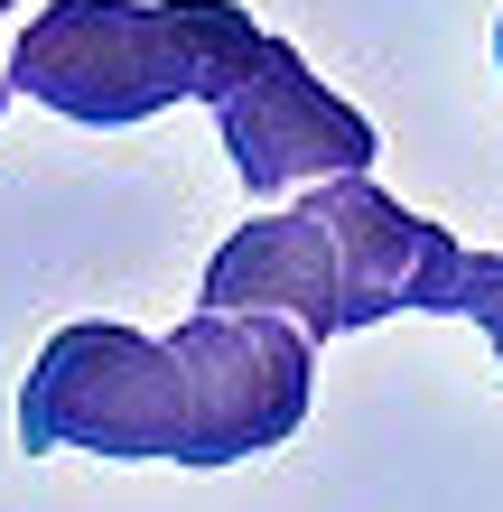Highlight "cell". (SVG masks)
Returning a JSON list of instances; mask_svg holds the SVG:
<instances>
[{"label": "cell", "mask_w": 503, "mask_h": 512, "mask_svg": "<svg viewBox=\"0 0 503 512\" xmlns=\"http://www.w3.org/2000/svg\"><path fill=\"white\" fill-rule=\"evenodd\" d=\"M0 10H19V0H0Z\"/></svg>", "instance_id": "10"}, {"label": "cell", "mask_w": 503, "mask_h": 512, "mask_svg": "<svg viewBox=\"0 0 503 512\" xmlns=\"http://www.w3.org/2000/svg\"><path fill=\"white\" fill-rule=\"evenodd\" d=\"M168 364L187 391V466H233L271 457L299 438L308 391H317V345L280 317H187L168 326Z\"/></svg>", "instance_id": "3"}, {"label": "cell", "mask_w": 503, "mask_h": 512, "mask_svg": "<svg viewBox=\"0 0 503 512\" xmlns=\"http://www.w3.org/2000/svg\"><path fill=\"white\" fill-rule=\"evenodd\" d=\"M215 131H224V159H233V177H243L252 196L327 187V177H364V168L382 159L373 122H364L345 94H327L289 38H261L252 75L215 103Z\"/></svg>", "instance_id": "4"}, {"label": "cell", "mask_w": 503, "mask_h": 512, "mask_svg": "<svg viewBox=\"0 0 503 512\" xmlns=\"http://www.w3.org/2000/svg\"><path fill=\"white\" fill-rule=\"evenodd\" d=\"M336 243L345 270V326H373V317H457V270L466 243L448 224H420L410 205H392L373 177H327V187L299 196Z\"/></svg>", "instance_id": "5"}, {"label": "cell", "mask_w": 503, "mask_h": 512, "mask_svg": "<svg viewBox=\"0 0 503 512\" xmlns=\"http://www.w3.org/2000/svg\"><path fill=\"white\" fill-rule=\"evenodd\" d=\"M205 317H280L299 326L308 345L345 336V270H336V243L308 205L289 215H252L243 233H224V252L205 261Z\"/></svg>", "instance_id": "6"}, {"label": "cell", "mask_w": 503, "mask_h": 512, "mask_svg": "<svg viewBox=\"0 0 503 512\" xmlns=\"http://www.w3.org/2000/svg\"><path fill=\"white\" fill-rule=\"evenodd\" d=\"M457 317L485 326V345H494V364H503V252H466V270H457Z\"/></svg>", "instance_id": "7"}, {"label": "cell", "mask_w": 503, "mask_h": 512, "mask_svg": "<svg viewBox=\"0 0 503 512\" xmlns=\"http://www.w3.org/2000/svg\"><path fill=\"white\" fill-rule=\"evenodd\" d=\"M19 447L28 457H56V447H84V457H168L187 466V391H177L168 336H140V326H56L47 354L19 382Z\"/></svg>", "instance_id": "2"}, {"label": "cell", "mask_w": 503, "mask_h": 512, "mask_svg": "<svg viewBox=\"0 0 503 512\" xmlns=\"http://www.w3.org/2000/svg\"><path fill=\"white\" fill-rule=\"evenodd\" d=\"M261 28L243 0H47L10 47V94L84 131H131L168 103H224L252 75Z\"/></svg>", "instance_id": "1"}, {"label": "cell", "mask_w": 503, "mask_h": 512, "mask_svg": "<svg viewBox=\"0 0 503 512\" xmlns=\"http://www.w3.org/2000/svg\"><path fill=\"white\" fill-rule=\"evenodd\" d=\"M494 75H503V19H494Z\"/></svg>", "instance_id": "8"}, {"label": "cell", "mask_w": 503, "mask_h": 512, "mask_svg": "<svg viewBox=\"0 0 503 512\" xmlns=\"http://www.w3.org/2000/svg\"><path fill=\"white\" fill-rule=\"evenodd\" d=\"M0 103H10V75H0Z\"/></svg>", "instance_id": "9"}]
</instances>
